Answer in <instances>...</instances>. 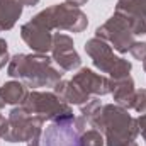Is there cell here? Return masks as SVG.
I'll use <instances>...</instances> for the list:
<instances>
[{"instance_id":"cell-1","label":"cell","mask_w":146,"mask_h":146,"mask_svg":"<svg viewBox=\"0 0 146 146\" xmlns=\"http://www.w3.org/2000/svg\"><path fill=\"white\" fill-rule=\"evenodd\" d=\"M7 75L12 78H21L26 85L37 87H54L61 76L63 70L53 66V60L42 53L36 54H14L9 60Z\"/></svg>"},{"instance_id":"cell-2","label":"cell","mask_w":146,"mask_h":146,"mask_svg":"<svg viewBox=\"0 0 146 146\" xmlns=\"http://www.w3.org/2000/svg\"><path fill=\"white\" fill-rule=\"evenodd\" d=\"M106 134L107 146H127L139 134L138 121L121 106L107 104L102 107L100 119L94 127Z\"/></svg>"},{"instance_id":"cell-3","label":"cell","mask_w":146,"mask_h":146,"mask_svg":"<svg viewBox=\"0 0 146 146\" xmlns=\"http://www.w3.org/2000/svg\"><path fill=\"white\" fill-rule=\"evenodd\" d=\"M42 119L31 114L22 106L10 110L9 119H3L0 122V138L9 143H24L31 141L41 134Z\"/></svg>"},{"instance_id":"cell-4","label":"cell","mask_w":146,"mask_h":146,"mask_svg":"<svg viewBox=\"0 0 146 146\" xmlns=\"http://www.w3.org/2000/svg\"><path fill=\"white\" fill-rule=\"evenodd\" d=\"M33 19L37 21L39 24H42L49 31L51 29H63V31H70V33H82L88 26L87 15L78 7H72L66 2L58 3V5H51V7L41 10Z\"/></svg>"},{"instance_id":"cell-5","label":"cell","mask_w":146,"mask_h":146,"mask_svg":"<svg viewBox=\"0 0 146 146\" xmlns=\"http://www.w3.org/2000/svg\"><path fill=\"white\" fill-rule=\"evenodd\" d=\"M85 53L92 58L95 68H99L102 73H109L112 82L122 80L129 76L131 63L124 58H119L114 54L109 42H106L100 37H92L85 42Z\"/></svg>"},{"instance_id":"cell-6","label":"cell","mask_w":146,"mask_h":146,"mask_svg":"<svg viewBox=\"0 0 146 146\" xmlns=\"http://www.w3.org/2000/svg\"><path fill=\"white\" fill-rule=\"evenodd\" d=\"M85 117H61L51 121L41 136V146H82L80 136L87 129Z\"/></svg>"},{"instance_id":"cell-7","label":"cell","mask_w":146,"mask_h":146,"mask_svg":"<svg viewBox=\"0 0 146 146\" xmlns=\"http://www.w3.org/2000/svg\"><path fill=\"white\" fill-rule=\"evenodd\" d=\"M22 107L42 121H56L73 115L68 104H65L56 94L51 92H29Z\"/></svg>"},{"instance_id":"cell-8","label":"cell","mask_w":146,"mask_h":146,"mask_svg":"<svg viewBox=\"0 0 146 146\" xmlns=\"http://www.w3.org/2000/svg\"><path fill=\"white\" fill-rule=\"evenodd\" d=\"M95 37H100L106 42H110V48H114L119 53H127L134 42V34L131 31V26L119 14H114L107 22L97 27Z\"/></svg>"},{"instance_id":"cell-9","label":"cell","mask_w":146,"mask_h":146,"mask_svg":"<svg viewBox=\"0 0 146 146\" xmlns=\"http://www.w3.org/2000/svg\"><path fill=\"white\" fill-rule=\"evenodd\" d=\"M51 53H53V60L58 63L60 70L63 72H73L82 65V60L75 49L73 39L63 33H58L53 36Z\"/></svg>"},{"instance_id":"cell-10","label":"cell","mask_w":146,"mask_h":146,"mask_svg":"<svg viewBox=\"0 0 146 146\" xmlns=\"http://www.w3.org/2000/svg\"><path fill=\"white\" fill-rule=\"evenodd\" d=\"M72 83L83 94L90 99V95H106L112 92L114 82L109 80L104 75L92 72L90 68H82L72 78Z\"/></svg>"},{"instance_id":"cell-11","label":"cell","mask_w":146,"mask_h":146,"mask_svg":"<svg viewBox=\"0 0 146 146\" xmlns=\"http://www.w3.org/2000/svg\"><path fill=\"white\" fill-rule=\"evenodd\" d=\"M21 36L26 41V44L36 51V53H48L53 48V36L51 31L46 29L42 24H39L37 21L31 19L29 22H26L21 27Z\"/></svg>"},{"instance_id":"cell-12","label":"cell","mask_w":146,"mask_h":146,"mask_svg":"<svg viewBox=\"0 0 146 146\" xmlns=\"http://www.w3.org/2000/svg\"><path fill=\"white\" fill-rule=\"evenodd\" d=\"M27 88L22 82H7L0 87V109L5 106H22L27 97Z\"/></svg>"},{"instance_id":"cell-13","label":"cell","mask_w":146,"mask_h":146,"mask_svg":"<svg viewBox=\"0 0 146 146\" xmlns=\"http://www.w3.org/2000/svg\"><path fill=\"white\" fill-rule=\"evenodd\" d=\"M24 9L22 0H0V33L15 26Z\"/></svg>"},{"instance_id":"cell-14","label":"cell","mask_w":146,"mask_h":146,"mask_svg":"<svg viewBox=\"0 0 146 146\" xmlns=\"http://www.w3.org/2000/svg\"><path fill=\"white\" fill-rule=\"evenodd\" d=\"M114 100L124 107V109H133V102H134V95H136V88H134V82L131 76H126L122 80L114 82L112 92Z\"/></svg>"},{"instance_id":"cell-15","label":"cell","mask_w":146,"mask_h":146,"mask_svg":"<svg viewBox=\"0 0 146 146\" xmlns=\"http://www.w3.org/2000/svg\"><path fill=\"white\" fill-rule=\"evenodd\" d=\"M54 94L65 102V104H75V106H83L85 102H88L90 99L87 95H83L75 85L72 80H60L54 85Z\"/></svg>"},{"instance_id":"cell-16","label":"cell","mask_w":146,"mask_h":146,"mask_svg":"<svg viewBox=\"0 0 146 146\" xmlns=\"http://www.w3.org/2000/svg\"><path fill=\"white\" fill-rule=\"evenodd\" d=\"M82 146H104V136L97 129H85L80 136Z\"/></svg>"},{"instance_id":"cell-17","label":"cell","mask_w":146,"mask_h":146,"mask_svg":"<svg viewBox=\"0 0 146 146\" xmlns=\"http://www.w3.org/2000/svg\"><path fill=\"white\" fill-rule=\"evenodd\" d=\"M133 109L136 110V112H141V114H145L146 112V90L145 88L136 90L134 102H133Z\"/></svg>"},{"instance_id":"cell-18","label":"cell","mask_w":146,"mask_h":146,"mask_svg":"<svg viewBox=\"0 0 146 146\" xmlns=\"http://www.w3.org/2000/svg\"><path fill=\"white\" fill-rule=\"evenodd\" d=\"M129 53L133 54V58H134V60L145 61V60H146V42L134 41V42H133V46L129 48Z\"/></svg>"},{"instance_id":"cell-19","label":"cell","mask_w":146,"mask_h":146,"mask_svg":"<svg viewBox=\"0 0 146 146\" xmlns=\"http://www.w3.org/2000/svg\"><path fill=\"white\" fill-rule=\"evenodd\" d=\"M9 63V51H7V41L0 37V70Z\"/></svg>"},{"instance_id":"cell-20","label":"cell","mask_w":146,"mask_h":146,"mask_svg":"<svg viewBox=\"0 0 146 146\" xmlns=\"http://www.w3.org/2000/svg\"><path fill=\"white\" fill-rule=\"evenodd\" d=\"M136 121H138L139 133H141V136H143V139H145V143H146V112H145V114H141Z\"/></svg>"},{"instance_id":"cell-21","label":"cell","mask_w":146,"mask_h":146,"mask_svg":"<svg viewBox=\"0 0 146 146\" xmlns=\"http://www.w3.org/2000/svg\"><path fill=\"white\" fill-rule=\"evenodd\" d=\"M87 2H88V0H66L68 5H72V7H78V9H80L83 3H87Z\"/></svg>"},{"instance_id":"cell-22","label":"cell","mask_w":146,"mask_h":146,"mask_svg":"<svg viewBox=\"0 0 146 146\" xmlns=\"http://www.w3.org/2000/svg\"><path fill=\"white\" fill-rule=\"evenodd\" d=\"M24 2V5H27V7H34L39 3V0H22Z\"/></svg>"},{"instance_id":"cell-23","label":"cell","mask_w":146,"mask_h":146,"mask_svg":"<svg viewBox=\"0 0 146 146\" xmlns=\"http://www.w3.org/2000/svg\"><path fill=\"white\" fill-rule=\"evenodd\" d=\"M127 146H138V145H136V143L133 141V143H129V145H127Z\"/></svg>"},{"instance_id":"cell-24","label":"cell","mask_w":146,"mask_h":146,"mask_svg":"<svg viewBox=\"0 0 146 146\" xmlns=\"http://www.w3.org/2000/svg\"><path fill=\"white\" fill-rule=\"evenodd\" d=\"M3 119H5V117H3V115H2V114H0V122H2V121H3Z\"/></svg>"},{"instance_id":"cell-25","label":"cell","mask_w":146,"mask_h":146,"mask_svg":"<svg viewBox=\"0 0 146 146\" xmlns=\"http://www.w3.org/2000/svg\"><path fill=\"white\" fill-rule=\"evenodd\" d=\"M143 66H145V72H146V60L143 61Z\"/></svg>"}]
</instances>
